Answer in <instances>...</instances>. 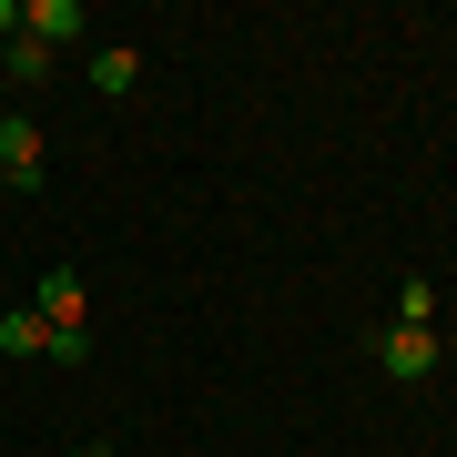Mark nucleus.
<instances>
[{"instance_id":"f257e3e1","label":"nucleus","mask_w":457,"mask_h":457,"mask_svg":"<svg viewBox=\"0 0 457 457\" xmlns=\"http://www.w3.org/2000/svg\"><path fill=\"white\" fill-rule=\"evenodd\" d=\"M376 366H386L396 386H427V376L447 366V345H437V326H386L376 336Z\"/></svg>"},{"instance_id":"f03ea898","label":"nucleus","mask_w":457,"mask_h":457,"mask_svg":"<svg viewBox=\"0 0 457 457\" xmlns=\"http://www.w3.org/2000/svg\"><path fill=\"white\" fill-rule=\"evenodd\" d=\"M41 122L31 112H0V183H11V194H41Z\"/></svg>"},{"instance_id":"7ed1b4c3","label":"nucleus","mask_w":457,"mask_h":457,"mask_svg":"<svg viewBox=\"0 0 457 457\" xmlns=\"http://www.w3.org/2000/svg\"><path fill=\"white\" fill-rule=\"evenodd\" d=\"M21 31L41 51H62V41H82V11H71V0H21Z\"/></svg>"},{"instance_id":"20e7f679","label":"nucleus","mask_w":457,"mask_h":457,"mask_svg":"<svg viewBox=\"0 0 457 457\" xmlns=\"http://www.w3.org/2000/svg\"><path fill=\"white\" fill-rule=\"evenodd\" d=\"M132 82H143V51H122V41H112V51H92V92H102V102H122Z\"/></svg>"},{"instance_id":"39448f33","label":"nucleus","mask_w":457,"mask_h":457,"mask_svg":"<svg viewBox=\"0 0 457 457\" xmlns=\"http://www.w3.org/2000/svg\"><path fill=\"white\" fill-rule=\"evenodd\" d=\"M0 345H11V356H51V326L21 305V315H0Z\"/></svg>"},{"instance_id":"423d86ee","label":"nucleus","mask_w":457,"mask_h":457,"mask_svg":"<svg viewBox=\"0 0 457 457\" xmlns=\"http://www.w3.org/2000/svg\"><path fill=\"white\" fill-rule=\"evenodd\" d=\"M0 71H11V82H41V71H51V51L21 31V41H0Z\"/></svg>"},{"instance_id":"0eeeda50","label":"nucleus","mask_w":457,"mask_h":457,"mask_svg":"<svg viewBox=\"0 0 457 457\" xmlns=\"http://www.w3.org/2000/svg\"><path fill=\"white\" fill-rule=\"evenodd\" d=\"M396 326H437V285L407 275V295H396Z\"/></svg>"},{"instance_id":"6e6552de","label":"nucleus","mask_w":457,"mask_h":457,"mask_svg":"<svg viewBox=\"0 0 457 457\" xmlns=\"http://www.w3.org/2000/svg\"><path fill=\"white\" fill-rule=\"evenodd\" d=\"M0 41H21V0H0Z\"/></svg>"},{"instance_id":"1a4fd4ad","label":"nucleus","mask_w":457,"mask_h":457,"mask_svg":"<svg viewBox=\"0 0 457 457\" xmlns=\"http://www.w3.org/2000/svg\"><path fill=\"white\" fill-rule=\"evenodd\" d=\"M71 457H102V447H71Z\"/></svg>"}]
</instances>
